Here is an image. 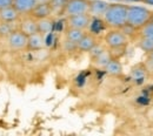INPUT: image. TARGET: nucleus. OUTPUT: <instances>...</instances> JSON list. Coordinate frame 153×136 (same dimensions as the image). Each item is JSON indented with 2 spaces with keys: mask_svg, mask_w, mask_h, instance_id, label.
Returning a JSON list of instances; mask_svg holds the SVG:
<instances>
[{
  "mask_svg": "<svg viewBox=\"0 0 153 136\" xmlns=\"http://www.w3.org/2000/svg\"><path fill=\"white\" fill-rule=\"evenodd\" d=\"M143 4H145V5H151V6H153V0H143Z\"/></svg>",
  "mask_w": 153,
  "mask_h": 136,
  "instance_id": "25",
  "label": "nucleus"
},
{
  "mask_svg": "<svg viewBox=\"0 0 153 136\" xmlns=\"http://www.w3.org/2000/svg\"><path fill=\"white\" fill-rule=\"evenodd\" d=\"M37 1V4H41V2H48L50 0H36Z\"/></svg>",
  "mask_w": 153,
  "mask_h": 136,
  "instance_id": "27",
  "label": "nucleus"
},
{
  "mask_svg": "<svg viewBox=\"0 0 153 136\" xmlns=\"http://www.w3.org/2000/svg\"><path fill=\"white\" fill-rule=\"evenodd\" d=\"M85 33H86V31H84V29L73 28V27H67L66 31H65V40L76 45L79 42V40L84 37Z\"/></svg>",
  "mask_w": 153,
  "mask_h": 136,
  "instance_id": "16",
  "label": "nucleus"
},
{
  "mask_svg": "<svg viewBox=\"0 0 153 136\" xmlns=\"http://www.w3.org/2000/svg\"><path fill=\"white\" fill-rule=\"evenodd\" d=\"M12 2H13V0H0V10L12 6Z\"/></svg>",
  "mask_w": 153,
  "mask_h": 136,
  "instance_id": "24",
  "label": "nucleus"
},
{
  "mask_svg": "<svg viewBox=\"0 0 153 136\" xmlns=\"http://www.w3.org/2000/svg\"><path fill=\"white\" fill-rule=\"evenodd\" d=\"M37 26H38V32L42 35H47L53 31L54 27V20L52 17H46L37 19Z\"/></svg>",
  "mask_w": 153,
  "mask_h": 136,
  "instance_id": "15",
  "label": "nucleus"
},
{
  "mask_svg": "<svg viewBox=\"0 0 153 136\" xmlns=\"http://www.w3.org/2000/svg\"><path fill=\"white\" fill-rule=\"evenodd\" d=\"M44 47H45V35H42L39 32L28 35V38H27V51L37 52V51L42 49Z\"/></svg>",
  "mask_w": 153,
  "mask_h": 136,
  "instance_id": "10",
  "label": "nucleus"
},
{
  "mask_svg": "<svg viewBox=\"0 0 153 136\" xmlns=\"http://www.w3.org/2000/svg\"><path fill=\"white\" fill-rule=\"evenodd\" d=\"M104 71L108 74V75H112V76H120L123 74V65L120 62L119 59H111L108 61V63L104 67Z\"/></svg>",
  "mask_w": 153,
  "mask_h": 136,
  "instance_id": "14",
  "label": "nucleus"
},
{
  "mask_svg": "<svg viewBox=\"0 0 153 136\" xmlns=\"http://www.w3.org/2000/svg\"><path fill=\"white\" fill-rule=\"evenodd\" d=\"M90 10V0H68L61 15L67 18L71 15L88 13Z\"/></svg>",
  "mask_w": 153,
  "mask_h": 136,
  "instance_id": "4",
  "label": "nucleus"
},
{
  "mask_svg": "<svg viewBox=\"0 0 153 136\" xmlns=\"http://www.w3.org/2000/svg\"><path fill=\"white\" fill-rule=\"evenodd\" d=\"M36 5H37L36 0H13L12 2V6L19 12L21 17L30 14Z\"/></svg>",
  "mask_w": 153,
  "mask_h": 136,
  "instance_id": "11",
  "label": "nucleus"
},
{
  "mask_svg": "<svg viewBox=\"0 0 153 136\" xmlns=\"http://www.w3.org/2000/svg\"><path fill=\"white\" fill-rule=\"evenodd\" d=\"M27 38L20 29H14L7 35V45L12 51H25L27 49Z\"/></svg>",
  "mask_w": 153,
  "mask_h": 136,
  "instance_id": "5",
  "label": "nucleus"
},
{
  "mask_svg": "<svg viewBox=\"0 0 153 136\" xmlns=\"http://www.w3.org/2000/svg\"><path fill=\"white\" fill-rule=\"evenodd\" d=\"M20 18H21V15L13 6H8L6 8L0 10V22L14 24V22L19 21Z\"/></svg>",
  "mask_w": 153,
  "mask_h": 136,
  "instance_id": "9",
  "label": "nucleus"
},
{
  "mask_svg": "<svg viewBox=\"0 0 153 136\" xmlns=\"http://www.w3.org/2000/svg\"><path fill=\"white\" fill-rule=\"evenodd\" d=\"M146 63L149 66V68L153 69V51H151L150 53H147V59H146Z\"/></svg>",
  "mask_w": 153,
  "mask_h": 136,
  "instance_id": "23",
  "label": "nucleus"
},
{
  "mask_svg": "<svg viewBox=\"0 0 153 136\" xmlns=\"http://www.w3.org/2000/svg\"><path fill=\"white\" fill-rule=\"evenodd\" d=\"M111 54H110V52H108V48L106 47L102 52H100L98 55H96L94 58H92V63L98 67V68H102L104 69V67L108 63V61L111 60Z\"/></svg>",
  "mask_w": 153,
  "mask_h": 136,
  "instance_id": "17",
  "label": "nucleus"
},
{
  "mask_svg": "<svg viewBox=\"0 0 153 136\" xmlns=\"http://www.w3.org/2000/svg\"><path fill=\"white\" fill-rule=\"evenodd\" d=\"M120 29H121L128 38H133V37H135V35H138V29L133 28V27L130 26L128 24H125Z\"/></svg>",
  "mask_w": 153,
  "mask_h": 136,
  "instance_id": "22",
  "label": "nucleus"
},
{
  "mask_svg": "<svg viewBox=\"0 0 153 136\" xmlns=\"http://www.w3.org/2000/svg\"><path fill=\"white\" fill-rule=\"evenodd\" d=\"M127 17V5L114 2L108 4L104 14L101 15L102 21L110 28H121L126 24Z\"/></svg>",
  "mask_w": 153,
  "mask_h": 136,
  "instance_id": "1",
  "label": "nucleus"
},
{
  "mask_svg": "<svg viewBox=\"0 0 153 136\" xmlns=\"http://www.w3.org/2000/svg\"><path fill=\"white\" fill-rule=\"evenodd\" d=\"M126 48L127 46H120V47H112V48H108V52L111 54V58L112 59H120L123 58L126 53Z\"/></svg>",
  "mask_w": 153,
  "mask_h": 136,
  "instance_id": "21",
  "label": "nucleus"
},
{
  "mask_svg": "<svg viewBox=\"0 0 153 136\" xmlns=\"http://www.w3.org/2000/svg\"><path fill=\"white\" fill-rule=\"evenodd\" d=\"M152 13L153 11L146 8V7H143V6H128L127 5L126 24H128L130 26H132L135 29H139L151 20Z\"/></svg>",
  "mask_w": 153,
  "mask_h": 136,
  "instance_id": "2",
  "label": "nucleus"
},
{
  "mask_svg": "<svg viewBox=\"0 0 153 136\" xmlns=\"http://www.w3.org/2000/svg\"><path fill=\"white\" fill-rule=\"evenodd\" d=\"M53 11L52 7L48 2H41L37 4L34 6V8L32 10V12L30 13V15H32L36 19H41V18H46V17H52Z\"/></svg>",
  "mask_w": 153,
  "mask_h": 136,
  "instance_id": "12",
  "label": "nucleus"
},
{
  "mask_svg": "<svg viewBox=\"0 0 153 136\" xmlns=\"http://www.w3.org/2000/svg\"><path fill=\"white\" fill-rule=\"evenodd\" d=\"M130 38L120 29V28H111L104 37V43L107 48L128 46Z\"/></svg>",
  "mask_w": 153,
  "mask_h": 136,
  "instance_id": "3",
  "label": "nucleus"
},
{
  "mask_svg": "<svg viewBox=\"0 0 153 136\" xmlns=\"http://www.w3.org/2000/svg\"><path fill=\"white\" fill-rule=\"evenodd\" d=\"M137 46L138 48H140L143 52H145L146 54L153 51V40L146 37H141L138 35V41H137Z\"/></svg>",
  "mask_w": 153,
  "mask_h": 136,
  "instance_id": "18",
  "label": "nucleus"
},
{
  "mask_svg": "<svg viewBox=\"0 0 153 136\" xmlns=\"http://www.w3.org/2000/svg\"><path fill=\"white\" fill-rule=\"evenodd\" d=\"M138 35H141V37H146V38H150L153 40V22L152 21H149L147 24H145L141 28L138 29Z\"/></svg>",
  "mask_w": 153,
  "mask_h": 136,
  "instance_id": "20",
  "label": "nucleus"
},
{
  "mask_svg": "<svg viewBox=\"0 0 153 136\" xmlns=\"http://www.w3.org/2000/svg\"><path fill=\"white\" fill-rule=\"evenodd\" d=\"M92 20H93V18L88 13H84V14H76V15L67 17L66 24H67V27H73V28H79V29L86 31L91 26Z\"/></svg>",
  "mask_w": 153,
  "mask_h": 136,
  "instance_id": "6",
  "label": "nucleus"
},
{
  "mask_svg": "<svg viewBox=\"0 0 153 136\" xmlns=\"http://www.w3.org/2000/svg\"><path fill=\"white\" fill-rule=\"evenodd\" d=\"M97 43H98V40H97L96 35L93 33L86 32L84 34V37L79 40V42L76 43V51L84 52V53H88Z\"/></svg>",
  "mask_w": 153,
  "mask_h": 136,
  "instance_id": "8",
  "label": "nucleus"
},
{
  "mask_svg": "<svg viewBox=\"0 0 153 136\" xmlns=\"http://www.w3.org/2000/svg\"><path fill=\"white\" fill-rule=\"evenodd\" d=\"M125 2H143V0H123Z\"/></svg>",
  "mask_w": 153,
  "mask_h": 136,
  "instance_id": "26",
  "label": "nucleus"
},
{
  "mask_svg": "<svg viewBox=\"0 0 153 136\" xmlns=\"http://www.w3.org/2000/svg\"><path fill=\"white\" fill-rule=\"evenodd\" d=\"M150 21H152L153 22V13H152V17H151V20H150Z\"/></svg>",
  "mask_w": 153,
  "mask_h": 136,
  "instance_id": "28",
  "label": "nucleus"
},
{
  "mask_svg": "<svg viewBox=\"0 0 153 136\" xmlns=\"http://www.w3.org/2000/svg\"><path fill=\"white\" fill-rule=\"evenodd\" d=\"M67 1H68V0H50L48 4H50L51 7H52L53 14L61 15V12L64 11V8H65Z\"/></svg>",
  "mask_w": 153,
  "mask_h": 136,
  "instance_id": "19",
  "label": "nucleus"
},
{
  "mask_svg": "<svg viewBox=\"0 0 153 136\" xmlns=\"http://www.w3.org/2000/svg\"><path fill=\"white\" fill-rule=\"evenodd\" d=\"M22 33H25L27 37L31 34H34L38 32V26H37V19L33 18L32 15H22V19L20 20L19 28Z\"/></svg>",
  "mask_w": 153,
  "mask_h": 136,
  "instance_id": "7",
  "label": "nucleus"
},
{
  "mask_svg": "<svg viewBox=\"0 0 153 136\" xmlns=\"http://www.w3.org/2000/svg\"><path fill=\"white\" fill-rule=\"evenodd\" d=\"M108 6V2L102 1V0H90V10H88V14L92 18H98L101 17L106 10V7Z\"/></svg>",
  "mask_w": 153,
  "mask_h": 136,
  "instance_id": "13",
  "label": "nucleus"
}]
</instances>
